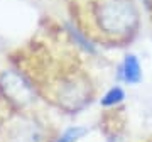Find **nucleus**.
Returning <instances> with one entry per match:
<instances>
[{
  "mask_svg": "<svg viewBox=\"0 0 152 142\" xmlns=\"http://www.w3.org/2000/svg\"><path fill=\"white\" fill-rule=\"evenodd\" d=\"M0 91L15 107H26L34 100L32 85L15 70H5L0 73Z\"/></svg>",
  "mask_w": 152,
  "mask_h": 142,
  "instance_id": "obj_3",
  "label": "nucleus"
},
{
  "mask_svg": "<svg viewBox=\"0 0 152 142\" xmlns=\"http://www.w3.org/2000/svg\"><path fill=\"white\" fill-rule=\"evenodd\" d=\"M100 31L113 37H125L139 26L134 0H102L95 10Z\"/></svg>",
  "mask_w": 152,
  "mask_h": 142,
  "instance_id": "obj_1",
  "label": "nucleus"
},
{
  "mask_svg": "<svg viewBox=\"0 0 152 142\" xmlns=\"http://www.w3.org/2000/svg\"><path fill=\"white\" fill-rule=\"evenodd\" d=\"M120 76L127 85H139L142 81V64L135 54H125L124 63L120 66Z\"/></svg>",
  "mask_w": 152,
  "mask_h": 142,
  "instance_id": "obj_5",
  "label": "nucleus"
},
{
  "mask_svg": "<svg viewBox=\"0 0 152 142\" xmlns=\"http://www.w3.org/2000/svg\"><path fill=\"white\" fill-rule=\"evenodd\" d=\"M68 31H69L71 37L75 39V42L78 44L80 48H83L86 53H95V46H93V44L85 37V34H83L78 27H75V26H68Z\"/></svg>",
  "mask_w": 152,
  "mask_h": 142,
  "instance_id": "obj_8",
  "label": "nucleus"
},
{
  "mask_svg": "<svg viewBox=\"0 0 152 142\" xmlns=\"http://www.w3.org/2000/svg\"><path fill=\"white\" fill-rule=\"evenodd\" d=\"M90 97H91V90L86 80L83 78H68L58 86L56 91V98L59 105L66 112L76 113L90 103Z\"/></svg>",
  "mask_w": 152,
  "mask_h": 142,
  "instance_id": "obj_2",
  "label": "nucleus"
},
{
  "mask_svg": "<svg viewBox=\"0 0 152 142\" xmlns=\"http://www.w3.org/2000/svg\"><path fill=\"white\" fill-rule=\"evenodd\" d=\"M124 100H125L124 88L122 86H112L108 91L102 97L100 103H102V107H105V108H110V107H117V105H120Z\"/></svg>",
  "mask_w": 152,
  "mask_h": 142,
  "instance_id": "obj_6",
  "label": "nucleus"
},
{
  "mask_svg": "<svg viewBox=\"0 0 152 142\" xmlns=\"http://www.w3.org/2000/svg\"><path fill=\"white\" fill-rule=\"evenodd\" d=\"M5 137L9 142H46L48 135L37 120L29 117H17L9 124Z\"/></svg>",
  "mask_w": 152,
  "mask_h": 142,
  "instance_id": "obj_4",
  "label": "nucleus"
},
{
  "mask_svg": "<svg viewBox=\"0 0 152 142\" xmlns=\"http://www.w3.org/2000/svg\"><path fill=\"white\" fill-rule=\"evenodd\" d=\"M88 134V129L86 127H81V125H75V127H69L66 129L63 134H61L54 142H78L81 137H85Z\"/></svg>",
  "mask_w": 152,
  "mask_h": 142,
  "instance_id": "obj_7",
  "label": "nucleus"
}]
</instances>
